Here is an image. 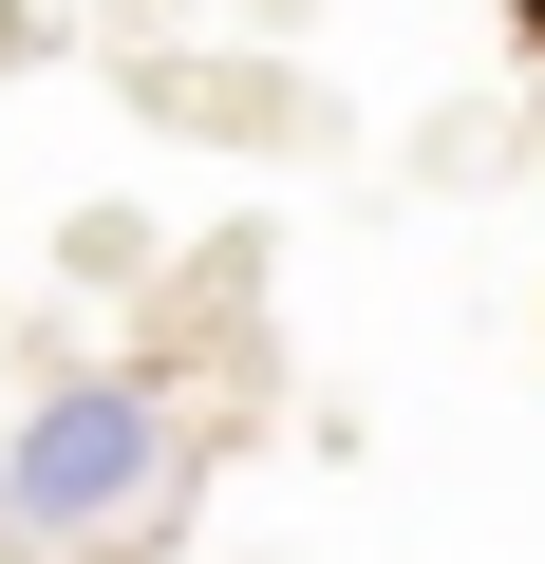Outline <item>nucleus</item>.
Segmentation results:
<instances>
[{
  "mask_svg": "<svg viewBox=\"0 0 545 564\" xmlns=\"http://www.w3.org/2000/svg\"><path fill=\"white\" fill-rule=\"evenodd\" d=\"M170 470H188V433L132 377H76V395L20 414V452H0V527H20V545H151L170 527Z\"/></svg>",
  "mask_w": 545,
  "mask_h": 564,
  "instance_id": "obj_1",
  "label": "nucleus"
},
{
  "mask_svg": "<svg viewBox=\"0 0 545 564\" xmlns=\"http://www.w3.org/2000/svg\"><path fill=\"white\" fill-rule=\"evenodd\" d=\"M526 20H545V0H526Z\"/></svg>",
  "mask_w": 545,
  "mask_h": 564,
  "instance_id": "obj_2",
  "label": "nucleus"
}]
</instances>
